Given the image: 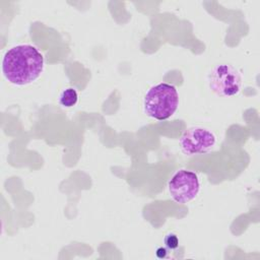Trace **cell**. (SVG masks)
<instances>
[{
	"mask_svg": "<svg viewBox=\"0 0 260 260\" xmlns=\"http://www.w3.org/2000/svg\"><path fill=\"white\" fill-rule=\"evenodd\" d=\"M45 60L37 47L19 44L8 49L2 58V73L5 79L17 86L36 81L43 73Z\"/></svg>",
	"mask_w": 260,
	"mask_h": 260,
	"instance_id": "1",
	"label": "cell"
},
{
	"mask_svg": "<svg viewBox=\"0 0 260 260\" xmlns=\"http://www.w3.org/2000/svg\"><path fill=\"white\" fill-rule=\"evenodd\" d=\"M179 106V93L175 85L161 82L151 86L143 100L144 113L155 120L172 117Z\"/></svg>",
	"mask_w": 260,
	"mask_h": 260,
	"instance_id": "2",
	"label": "cell"
},
{
	"mask_svg": "<svg viewBox=\"0 0 260 260\" xmlns=\"http://www.w3.org/2000/svg\"><path fill=\"white\" fill-rule=\"evenodd\" d=\"M208 83L215 94L222 98L233 96L238 94L242 88V75L235 66L221 63L210 70Z\"/></svg>",
	"mask_w": 260,
	"mask_h": 260,
	"instance_id": "3",
	"label": "cell"
},
{
	"mask_svg": "<svg viewBox=\"0 0 260 260\" xmlns=\"http://www.w3.org/2000/svg\"><path fill=\"white\" fill-rule=\"evenodd\" d=\"M179 144L182 151L187 155L203 154L214 148L216 136L208 128L195 126L187 129L182 134Z\"/></svg>",
	"mask_w": 260,
	"mask_h": 260,
	"instance_id": "4",
	"label": "cell"
},
{
	"mask_svg": "<svg viewBox=\"0 0 260 260\" xmlns=\"http://www.w3.org/2000/svg\"><path fill=\"white\" fill-rule=\"evenodd\" d=\"M169 192L177 203H188L195 199L200 191L198 176L188 170H179L169 182Z\"/></svg>",
	"mask_w": 260,
	"mask_h": 260,
	"instance_id": "5",
	"label": "cell"
},
{
	"mask_svg": "<svg viewBox=\"0 0 260 260\" xmlns=\"http://www.w3.org/2000/svg\"><path fill=\"white\" fill-rule=\"evenodd\" d=\"M78 102V93L75 88L68 87L64 89L59 96V103L64 108H71Z\"/></svg>",
	"mask_w": 260,
	"mask_h": 260,
	"instance_id": "6",
	"label": "cell"
},
{
	"mask_svg": "<svg viewBox=\"0 0 260 260\" xmlns=\"http://www.w3.org/2000/svg\"><path fill=\"white\" fill-rule=\"evenodd\" d=\"M164 243L169 250H175L179 247V239H178L177 235H175L173 233H170L165 237Z\"/></svg>",
	"mask_w": 260,
	"mask_h": 260,
	"instance_id": "7",
	"label": "cell"
},
{
	"mask_svg": "<svg viewBox=\"0 0 260 260\" xmlns=\"http://www.w3.org/2000/svg\"><path fill=\"white\" fill-rule=\"evenodd\" d=\"M156 256L158 258H166L168 256V250L166 248H162V247L158 248L156 250Z\"/></svg>",
	"mask_w": 260,
	"mask_h": 260,
	"instance_id": "8",
	"label": "cell"
}]
</instances>
